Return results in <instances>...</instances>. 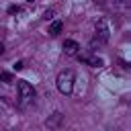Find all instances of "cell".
I'll list each match as a JSON object with an SVG mask.
<instances>
[{
    "label": "cell",
    "mask_w": 131,
    "mask_h": 131,
    "mask_svg": "<svg viewBox=\"0 0 131 131\" xmlns=\"http://www.w3.org/2000/svg\"><path fill=\"white\" fill-rule=\"evenodd\" d=\"M2 53H4V43L0 41V55H2Z\"/></svg>",
    "instance_id": "8fae6325"
},
{
    "label": "cell",
    "mask_w": 131,
    "mask_h": 131,
    "mask_svg": "<svg viewBox=\"0 0 131 131\" xmlns=\"http://www.w3.org/2000/svg\"><path fill=\"white\" fill-rule=\"evenodd\" d=\"M16 88H18V106H20V108H27V106L35 100V88H33L27 80H18Z\"/></svg>",
    "instance_id": "7a4b0ae2"
},
{
    "label": "cell",
    "mask_w": 131,
    "mask_h": 131,
    "mask_svg": "<svg viewBox=\"0 0 131 131\" xmlns=\"http://www.w3.org/2000/svg\"><path fill=\"white\" fill-rule=\"evenodd\" d=\"M18 10H20V8H18L16 4H12V6H8V14H16Z\"/></svg>",
    "instance_id": "ba28073f"
},
{
    "label": "cell",
    "mask_w": 131,
    "mask_h": 131,
    "mask_svg": "<svg viewBox=\"0 0 131 131\" xmlns=\"http://www.w3.org/2000/svg\"><path fill=\"white\" fill-rule=\"evenodd\" d=\"M63 53L66 55H78L80 53V45H78V41H74V39H66L63 41Z\"/></svg>",
    "instance_id": "277c9868"
},
{
    "label": "cell",
    "mask_w": 131,
    "mask_h": 131,
    "mask_svg": "<svg viewBox=\"0 0 131 131\" xmlns=\"http://www.w3.org/2000/svg\"><path fill=\"white\" fill-rule=\"evenodd\" d=\"M43 18H47V20H49V18H53V10H47V12L43 14Z\"/></svg>",
    "instance_id": "9c48e42d"
},
{
    "label": "cell",
    "mask_w": 131,
    "mask_h": 131,
    "mask_svg": "<svg viewBox=\"0 0 131 131\" xmlns=\"http://www.w3.org/2000/svg\"><path fill=\"white\" fill-rule=\"evenodd\" d=\"M76 57H78L80 61H84V63L92 66V68H100V66H102V59H100L98 55H82V53H78Z\"/></svg>",
    "instance_id": "5b68a950"
},
{
    "label": "cell",
    "mask_w": 131,
    "mask_h": 131,
    "mask_svg": "<svg viewBox=\"0 0 131 131\" xmlns=\"http://www.w3.org/2000/svg\"><path fill=\"white\" fill-rule=\"evenodd\" d=\"M12 68H14V70H23V68H25V63H23V61H16Z\"/></svg>",
    "instance_id": "30bf717a"
},
{
    "label": "cell",
    "mask_w": 131,
    "mask_h": 131,
    "mask_svg": "<svg viewBox=\"0 0 131 131\" xmlns=\"http://www.w3.org/2000/svg\"><path fill=\"white\" fill-rule=\"evenodd\" d=\"M61 29H63V23H61V20H53V23H51V27H49V35H51V37H55V35H59V33H61Z\"/></svg>",
    "instance_id": "8992f818"
},
{
    "label": "cell",
    "mask_w": 131,
    "mask_h": 131,
    "mask_svg": "<svg viewBox=\"0 0 131 131\" xmlns=\"http://www.w3.org/2000/svg\"><path fill=\"white\" fill-rule=\"evenodd\" d=\"M74 80H76V74H74V70H61L59 74H57V78H55V84H57V90L61 92V94H66V96H70L72 92H74Z\"/></svg>",
    "instance_id": "6da1fadb"
},
{
    "label": "cell",
    "mask_w": 131,
    "mask_h": 131,
    "mask_svg": "<svg viewBox=\"0 0 131 131\" xmlns=\"http://www.w3.org/2000/svg\"><path fill=\"white\" fill-rule=\"evenodd\" d=\"M27 2H33V0H27Z\"/></svg>",
    "instance_id": "7c38bea8"
},
{
    "label": "cell",
    "mask_w": 131,
    "mask_h": 131,
    "mask_svg": "<svg viewBox=\"0 0 131 131\" xmlns=\"http://www.w3.org/2000/svg\"><path fill=\"white\" fill-rule=\"evenodd\" d=\"M96 41L98 43H106L108 41V25H106V18L96 20Z\"/></svg>",
    "instance_id": "3957f363"
},
{
    "label": "cell",
    "mask_w": 131,
    "mask_h": 131,
    "mask_svg": "<svg viewBox=\"0 0 131 131\" xmlns=\"http://www.w3.org/2000/svg\"><path fill=\"white\" fill-rule=\"evenodd\" d=\"M0 82H4V84H6V82H12V74L2 72V74H0Z\"/></svg>",
    "instance_id": "52a82bcc"
}]
</instances>
